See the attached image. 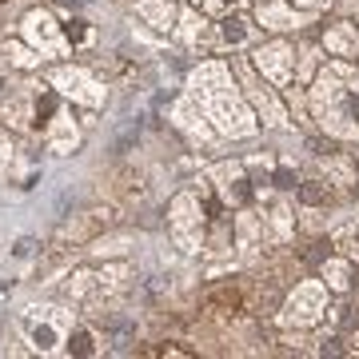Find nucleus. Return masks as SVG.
I'll return each instance as SVG.
<instances>
[{
    "label": "nucleus",
    "mask_w": 359,
    "mask_h": 359,
    "mask_svg": "<svg viewBox=\"0 0 359 359\" xmlns=\"http://www.w3.org/2000/svg\"><path fill=\"white\" fill-rule=\"evenodd\" d=\"M20 36H25L40 56H68L65 32L56 25V16L44 13V8H36V13H28L25 20H20Z\"/></svg>",
    "instance_id": "6e6552de"
},
{
    "label": "nucleus",
    "mask_w": 359,
    "mask_h": 359,
    "mask_svg": "<svg viewBox=\"0 0 359 359\" xmlns=\"http://www.w3.org/2000/svg\"><path fill=\"white\" fill-rule=\"evenodd\" d=\"M252 68H256L268 84L287 88V84L295 80V68H299V65H295V48L287 44V40H271V44H259V48H256Z\"/></svg>",
    "instance_id": "0eeeda50"
},
{
    "label": "nucleus",
    "mask_w": 359,
    "mask_h": 359,
    "mask_svg": "<svg viewBox=\"0 0 359 359\" xmlns=\"http://www.w3.org/2000/svg\"><path fill=\"white\" fill-rule=\"evenodd\" d=\"M65 351H68V355H100L104 344L96 339V332H92V327H76V323H72V332H68Z\"/></svg>",
    "instance_id": "412c9836"
},
{
    "label": "nucleus",
    "mask_w": 359,
    "mask_h": 359,
    "mask_svg": "<svg viewBox=\"0 0 359 359\" xmlns=\"http://www.w3.org/2000/svg\"><path fill=\"white\" fill-rule=\"evenodd\" d=\"M196 8H200V0H196Z\"/></svg>",
    "instance_id": "473e14b6"
},
{
    "label": "nucleus",
    "mask_w": 359,
    "mask_h": 359,
    "mask_svg": "<svg viewBox=\"0 0 359 359\" xmlns=\"http://www.w3.org/2000/svg\"><path fill=\"white\" fill-rule=\"evenodd\" d=\"M4 52H8V65H16V68H36L40 60H44V56H32V52H36L32 44H28V48L25 44H4Z\"/></svg>",
    "instance_id": "393cba45"
},
{
    "label": "nucleus",
    "mask_w": 359,
    "mask_h": 359,
    "mask_svg": "<svg viewBox=\"0 0 359 359\" xmlns=\"http://www.w3.org/2000/svg\"><path fill=\"white\" fill-rule=\"evenodd\" d=\"M168 224L172 236L184 252H200L204 248V200L196 192H180L168 208Z\"/></svg>",
    "instance_id": "39448f33"
},
{
    "label": "nucleus",
    "mask_w": 359,
    "mask_h": 359,
    "mask_svg": "<svg viewBox=\"0 0 359 359\" xmlns=\"http://www.w3.org/2000/svg\"><path fill=\"white\" fill-rule=\"evenodd\" d=\"M188 92L200 100V108L208 112V120H212L216 132H224L231 140L256 136V128H259L256 112H252L248 96L240 92V84L231 80V68L224 65V60H204V65L188 76Z\"/></svg>",
    "instance_id": "f257e3e1"
},
{
    "label": "nucleus",
    "mask_w": 359,
    "mask_h": 359,
    "mask_svg": "<svg viewBox=\"0 0 359 359\" xmlns=\"http://www.w3.org/2000/svg\"><path fill=\"white\" fill-rule=\"evenodd\" d=\"M295 192H299V200L311 204V208H323L327 200H332V188H327L323 180H299V188H295Z\"/></svg>",
    "instance_id": "4be33fe9"
},
{
    "label": "nucleus",
    "mask_w": 359,
    "mask_h": 359,
    "mask_svg": "<svg viewBox=\"0 0 359 359\" xmlns=\"http://www.w3.org/2000/svg\"><path fill=\"white\" fill-rule=\"evenodd\" d=\"M56 4H65V8H76L80 0H56Z\"/></svg>",
    "instance_id": "2f4dec72"
},
{
    "label": "nucleus",
    "mask_w": 359,
    "mask_h": 359,
    "mask_svg": "<svg viewBox=\"0 0 359 359\" xmlns=\"http://www.w3.org/2000/svg\"><path fill=\"white\" fill-rule=\"evenodd\" d=\"M172 120H176V128L188 132L192 140H212V120H208V112L200 108V100H196L192 92L172 104Z\"/></svg>",
    "instance_id": "9b49d317"
},
{
    "label": "nucleus",
    "mask_w": 359,
    "mask_h": 359,
    "mask_svg": "<svg viewBox=\"0 0 359 359\" xmlns=\"http://www.w3.org/2000/svg\"><path fill=\"white\" fill-rule=\"evenodd\" d=\"M308 100L323 132L339 140H359V68L347 60H327L311 76Z\"/></svg>",
    "instance_id": "f03ea898"
},
{
    "label": "nucleus",
    "mask_w": 359,
    "mask_h": 359,
    "mask_svg": "<svg viewBox=\"0 0 359 359\" xmlns=\"http://www.w3.org/2000/svg\"><path fill=\"white\" fill-rule=\"evenodd\" d=\"M20 332L32 344V351L40 355H52L68 344V332H72V311L68 308H52V304H32V308L20 316Z\"/></svg>",
    "instance_id": "7ed1b4c3"
},
{
    "label": "nucleus",
    "mask_w": 359,
    "mask_h": 359,
    "mask_svg": "<svg viewBox=\"0 0 359 359\" xmlns=\"http://www.w3.org/2000/svg\"><path fill=\"white\" fill-rule=\"evenodd\" d=\"M8 160H13V152H8V148L0 144V172H4V164H8Z\"/></svg>",
    "instance_id": "7c9ffc66"
},
{
    "label": "nucleus",
    "mask_w": 359,
    "mask_h": 359,
    "mask_svg": "<svg viewBox=\"0 0 359 359\" xmlns=\"http://www.w3.org/2000/svg\"><path fill=\"white\" fill-rule=\"evenodd\" d=\"M44 136H48V148L56 156H72L80 148V124L65 112V108L48 120V132H44Z\"/></svg>",
    "instance_id": "4468645a"
},
{
    "label": "nucleus",
    "mask_w": 359,
    "mask_h": 359,
    "mask_svg": "<svg viewBox=\"0 0 359 359\" xmlns=\"http://www.w3.org/2000/svg\"><path fill=\"white\" fill-rule=\"evenodd\" d=\"M65 32H68V40H72V44H88V40H92L88 20H68V25H65Z\"/></svg>",
    "instance_id": "a878e982"
},
{
    "label": "nucleus",
    "mask_w": 359,
    "mask_h": 359,
    "mask_svg": "<svg viewBox=\"0 0 359 359\" xmlns=\"http://www.w3.org/2000/svg\"><path fill=\"white\" fill-rule=\"evenodd\" d=\"M327 316V283L323 280H304L295 283V292L287 295V304L280 311L283 327H316Z\"/></svg>",
    "instance_id": "20e7f679"
},
{
    "label": "nucleus",
    "mask_w": 359,
    "mask_h": 359,
    "mask_svg": "<svg viewBox=\"0 0 359 359\" xmlns=\"http://www.w3.org/2000/svg\"><path fill=\"white\" fill-rule=\"evenodd\" d=\"M136 8H140V16H144L152 28H160V32H168V28L180 25L176 0H136Z\"/></svg>",
    "instance_id": "6ab92c4d"
},
{
    "label": "nucleus",
    "mask_w": 359,
    "mask_h": 359,
    "mask_svg": "<svg viewBox=\"0 0 359 359\" xmlns=\"http://www.w3.org/2000/svg\"><path fill=\"white\" fill-rule=\"evenodd\" d=\"M264 228H268V216L259 219L256 212H240V216H236V236H240V252H244V259L259 256V240H264Z\"/></svg>",
    "instance_id": "f3484780"
},
{
    "label": "nucleus",
    "mask_w": 359,
    "mask_h": 359,
    "mask_svg": "<svg viewBox=\"0 0 359 359\" xmlns=\"http://www.w3.org/2000/svg\"><path fill=\"white\" fill-rule=\"evenodd\" d=\"M323 283H327V292H351L355 287V259H323V268H320Z\"/></svg>",
    "instance_id": "a211bd4d"
},
{
    "label": "nucleus",
    "mask_w": 359,
    "mask_h": 359,
    "mask_svg": "<svg viewBox=\"0 0 359 359\" xmlns=\"http://www.w3.org/2000/svg\"><path fill=\"white\" fill-rule=\"evenodd\" d=\"M48 80L60 96L84 104V108H100L104 104V84L92 76V72H84V68H56Z\"/></svg>",
    "instance_id": "1a4fd4ad"
},
{
    "label": "nucleus",
    "mask_w": 359,
    "mask_h": 359,
    "mask_svg": "<svg viewBox=\"0 0 359 359\" xmlns=\"http://www.w3.org/2000/svg\"><path fill=\"white\" fill-rule=\"evenodd\" d=\"M316 13H304V8H295L287 0H259L256 8V20L268 32H292V28H304Z\"/></svg>",
    "instance_id": "9d476101"
},
{
    "label": "nucleus",
    "mask_w": 359,
    "mask_h": 359,
    "mask_svg": "<svg viewBox=\"0 0 359 359\" xmlns=\"http://www.w3.org/2000/svg\"><path fill=\"white\" fill-rule=\"evenodd\" d=\"M216 36H219V44H224V48H240V44H248V40L256 36V28L248 25L240 13H228L224 20H219Z\"/></svg>",
    "instance_id": "aec40b11"
},
{
    "label": "nucleus",
    "mask_w": 359,
    "mask_h": 359,
    "mask_svg": "<svg viewBox=\"0 0 359 359\" xmlns=\"http://www.w3.org/2000/svg\"><path fill=\"white\" fill-rule=\"evenodd\" d=\"M208 180L216 184L219 200L231 204V208H248L259 196L256 180L248 176V160H224V164H216L212 172H208Z\"/></svg>",
    "instance_id": "423d86ee"
},
{
    "label": "nucleus",
    "mask_w": 359,
    "mask_h": 359,
    "mask_svg": "<svg viewBox=\"0 0 359 359\" xmlns=\"http://www.w3.org/2000/svg\"><path fill=\"white\" fill-rule=\"evenodd\" d=\"M244 96H248V104H252V112H256L268 128H283V124H287V112H283V104L276 100L271 88H264L256 80H244Z\"/></svg>",
    "instance_id": "ddd939ff"
},
{
    "label": "nucleus",
    "mask_w": 359,
    "mask_h": 359,
    "mask_svg": "<svg viewBox=\"0 0 359 359\" xmlns=\"http://www.w3.org/2000/svg\"><path fill=\"white\" fill-rule=\"evenodd\" d=\"M335 248H339L347 259H355L359 264V224H347V228L335 231Z\"/></svg>",
    "instance_id": "b1692460"
},
{
    "label": "nucleus",
    "mask_w": 359,
    "mask_h": 359,
    "mask_svg": "<svg viewBox=\"0 0 359 359\" xmlns=\"http://www.w3.org/2000/svg\"><path fill=\"white\" fill-rule=\"evenodd\" d=\"M180 40L188 44V48H204V44H219V36L208 28V20L200 16V8H192V13H180Z\"/></svg>",
    "instance_id": "dca6fc26"
},
{
    "label": "nucleus",
    "mask_w": 359,
    "mask_h": 359,
    "mask_svg": "<svg viewBox=\"0 0 359 359\" xmlns=\"http://www.w3.org/2000/svg\"><path fill=\"white\" fill-rule=\"evenodd\" d=\"M323 176L332 180L335 176V184H355V168H351V160H344V156H327L323 160Z\"/></svg>",
    "instance_id": "5701e85b"
},
{
    "label": "nucleus",
    "mask_w": 359,
    "mask_h": 359,
    "mask_svg": "<svg viewBox=\"0 0 359 359\" xmlns=\"http://www.w3.org/2000/svg\"><path fill=\"white\" fill-rule=\"evenodd\" d=\"M28 252H32V240H20V244H16V256L25 259V256H28Z\"/></svg>",
    "instance_id": "c756f323"
},
{
    "label": "nucleus",
    "mask_w": 359,
    "mask_h": 359,
    "mask_svg": "<svg viewBox=\"0 0 359 359\" xmlns=\"http://www.w3.org/2000/svg\"><path fill=\"white\" fill-rule=\"evenodd\" d=\"M200 8L212 16H228V13H236V0H200Z\"/></svg>",
    "instance_id": "bb28decb"
},
{
    "label": "nucleus",
    "mask_w": 359,
    "mask_h": 359,
    "mask_svg": "<svg viewBox=\"0 0 359 359\" xmlns=\"http://www.w3.org/2000/svg\"><path fill=\"white\" fill-rule=\"evenodd\" d=\"M344 339H323L320 344V355H339V351H347V347H339Z\"/></svg>",
    "instance_id": "c85d7f7f"
},
{
    "label": "nucleus",
    "mask_w": 359,
    "mask_h": 359,
    "mask_svg": "<svg viewBox=\"0 0 359 359\" xmlns=\"http://www.w3.org/2000/svg\"><path fill=\"white\" fill-rule=\"evenodd\" d=\"M287 4H295V8H304V13H323L332 0H287Z\"/></svg>",
    "instance_id": "cd10ccee"
},
{
    "label": "nucleus",
    "mask_w": 359,
    "mask_h": 359,
    "mask_svg": "<svg viewBox=\"0 0 359 359\" xmlns=\"http://www.w3.org/2000/svg\"><path fill=\"white\" fill-rule=\"evenodd\" d=\"M323 48L332 52L335 60H355L359 56V25L355 20H339L323 32Z\"/></svg>",
    "instance_id": "2eb2a0df"
},
{
    "label": "nucleus",
    "mask_w": 359,
    "mask_h": 359,
    "mask_svg": "<svg viewBox=\"0 0 359 359\" xmlns=\"http://www.w3.org/2000/svg\"><path fill=\"white\" fill-rule=\"evenodd\" d=\"M0 116H4V124L16 132H28L32 128V120H36V92L32 88H16L4 96L0 104Z\"/></svg>",
    "instance_id": "f8f14e48"
}]
</instances>
